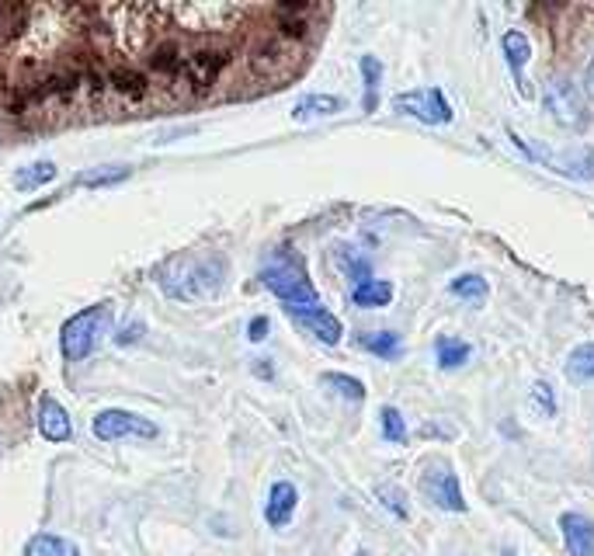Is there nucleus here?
Here are the masks:
<instances>
[{
	"instance_id": "1",
	"label": "nucleus",
	"mask_w": 594,
	"mask_h": 556,
	"mask_svg": "<svg viewBox=\"0 0 594 556\" xmlns=\"http://www.w3.org/2000/svg\"><path fill=\"white\" fill-rule=\"evenodd\" d=\"M261 285L278 296L285 306H317L320 296L306 272V261L296 247H278L264 258L261 265Z\"/></svg>"
},
{
	"instance_id": "2",
	"label": "nucleus",
	"mask_w": 594,
	"mask_h": 556,
	"mask_svg": "<svg viewBox=\"0 0 594 556\" xmlns=\"http://www.w3.org/2000/svg\"><path fill=\"white\" fill-rule=\"evenodd\" d=\"M226 282V258H195L178 261L164 272V292L174 299H212Z\"/></svg>"
},
{
	"instance_id": "3",
	"label": "nucleus",
	"mask_w": 594,
	"mask_h": 556,
	"mask_svg": "<svg viewBox=\"0 0 594 556\" xmlns=\"http://www.w3.org/2000/svg\"><path fill=\"white\" fill-rule=\"evenodd\" d=\"M112 303L87 306V310L73 313L70 320L60 327V351L66 362H84L94 355V348L101 345L108 331H112Z\"/></svg>"
},
{
	"instance_id": "4",
	"label": "nucleus",
	"mask_w": 594,
	"mask_h": 556,
	"mask_svg": "<svg viewBox=\"0 0 594 556\" xmlns=\"http://www.w3.org/2000/svg\"><path fill=\"white\" fill-rule=\"evenodd\" d=\"M508 136L528 160L549 167V171H556L560 178L594 181V146H563V150H549V146H542V143H528V139L518 136L511 126H508Z\"/></svg>"
},
{
	"instance_id": "5",
	"label": "nucleus",
	"mask_w": 594,
	"mask_h": 556,
	"mask_svg": "<svg viewBox=\"0 0 594 556\" xmlns=\"http://www.w3.org/2000/svg\"><path fill=\"white\" fill-rule=\"evenodd\" d=\"M542 108H546L556 126L570 129V133H584L591 126L588 98H584V91L570 77H553L542 87Z\"/></svg>"
},
{
	"instance_id": "6",
	"label": "nucleus",
	"mask_w": 594,
	"mask_h": 556,
	"mask_svg": "<svg viewBox=\"0 0 594 556\" xmlns=\"http://www.w3.org/2000/svg\"><path fill=\"white\" fill-rule=\"evenodd\" d=\"M393 112L417 119L424 126H449L456 119L449 98H445L442 87H417V91H403L393 98Z\"/></svg>"
},
{
	"instance_id": "7",
	"label": "nucleus",
	"mask_w": 594,
	"mask_h": 556,
	"mask_svg": "<svg viewBox=\"0 0 594 556\" xmlns=\"http://www.w3.org/2000/svg\"><path fill=\"white\" fill-rule=\"evenodd\" d=\"M421 490L435 508L449 511V515H462V511H466V497H462L459 477L449 463H435L431 470H424Z\"/></svg>"
},
{
	"instance_id": "8",
	"label": "nucleus",
	"mask_w": 594,
	"mask_h": 556,
	"mask_svg": "<svg viewBox=\"0 0 594 556\" xmlns=\"http://www.w3.org/2000/svg\"><path fill=\"white\" fill-rule=\"evenodd\" d=\"M94 435L101 442H122V438H157L160 428L153 421H146V417L112 407V411H101L94 417Z\"/></svg>"
},
{
	"instance_id": "9",
	"label": "nucleus",
	"mask_w": 594,
	"mask_h": 556,
	"mask_svg": "<svg viewBox=\"0 0 594 556\" xmlns=\"http://www.w3.org/2000/svg\"><path fill=\"white\" fill-rule=\"evenodd\" d=\"M285 310H289V317L296 320V324H303L306 331L320 341V345H327V348L341 345L344 327H341V320L327 310V306H320V303L317 306H285Z\"/></svg>"
},
{
	"instance_id": "10",
	"label": "nucleus",
	"mask_w": 594,
	"mask_h": 556,
	"mask_svg": "<svg viewBox=\"0 0 594 556\" xmlns=\"http://www.w3.org/2000/svg\"><path fill=\"white\" fill-rule=\"evenodd\" d=\"M296 508H299L296 484H289V480H275L268 490V501H264V522H268L271 529H285V525L292 522V515H296Z\"/></svg>"
},
{
	"instance_id": "11",
	"label": "nucleus",
	"mask_w": 594,
	"mask_h": 556,
	"mask_svg": "<svg viewBox=\"0 0 594 556\" xmlns=\"http://www.w3.org/2000/svg\"><path fill=\"white\" fill-rule=\"evenodd\" d=\"M501 49H504V60H508V70H511V77H515L518 91L532 94L525 80V70H528V63H532V39H528L522 28H508L501 39Z\"/></svg>"
},
{
	"instance_id": "12",
	"label": "nucleus",
	"mask_w": 594,
	"mask_h": 556,
	"mask_svg": "<svg viewBox=\"0 0 594 556\" xmlns=\"http://www.w3.org/2000/svg\"><path fill=\"white\" fill-rule=\"evenodd\" d=\"M563 546L570 556H594V522L581 511H563L560 515Z\"/></svg>"
},
{
	"instance_id": "13",
	"label": "nucleus",
	"mask_w": 594,
	"mask_h": 556,
	"mask_svg": "<svg viewBox=\"0 0 594 556\" xmlns=\"http://www.w3.org/2000/svg\"><path fill=\"white\" fill-rule=\"evenodd\" d=\"M39 431H42V438H49V442H70V435H73L70 414H66V407L56 397H42Z\"/></svg>"
},
{
	"instance_id": "14",
	"label": "nucleus",
	"mask_w": 594,
	"mask_h": 556,
	"mask_svg": "<svg viewBox=\"0 0 594 556\" xmlns=\"http://www.w3.org/2000/svg\"><path fill=\"white\" fill-rule=\"evenodd\" d=\"M344 105H348V101L337 98V94H317V91H310V94H303L296 105H292V119H296V122L327 119V115L344 112Z\"/></svg>"
},
{
	"instance_id": "15",
	"label": "nucleus",
	"mask_w": 594,
	"mask_h": 556,
	"mask_svg": "<svg viewBox=\"0 0 594 556\" xmlns=\"http://www.w3.org/2000/svg\"><path fill=\"white\" fill-rule=\"evenodd\" d=\"M358 70H362V112L372 115L379 108V91H383V60L372 53H365L358 60Z\"/></svg>"
},
{
	"instance_id": "16",
	"label": "nucleus",
	"mask_w": 594,
	"mask_h": 556,
	"mask_svg": "<svg viewBox=\"0 0 594 556\" xmlns=\"http://www.w3.org/2000/svg\"><path fill=\"white\" fill-rule=\"evenodd\" d=\"M351 303L362 306V310H376V306H390L393 303V282L386 278H365L351 289Z\"/></svg>"
},
{
	"instance_id": "17",
	"label": "nucleus",
	"mask_w": 594,
	"mask_h": 556,
	"mask_svg": "<svg viewBox=\"0 0 594 556\" xmlns=\"http://www.w3.org/2000/svg\"><path fill=\"white\" fill-rule=\"evenodd\" d=\"M469 358H473V345H469V341H459V338H438L435 341V362H438V369H445V372L462 369Z\"/></svg>"
},
{
	"instance_id": "18",
	"label": "nucleus",
	"mask_w": 594,
	"mask_h": 556,
	"mask_svg": "<svg viewBox=\"0 0 594 556\" xmlns=\"http://www.w3.org/2000/svg\"><path fill=\"white\" fill-rule=\"evenodd\" d=\"M53 181H56L53 160H35V164L21 167L18 178H14V188H18V192H39V188L53 185Z\"/></svg>"
},
{
	"instance_id": "19",
	"label": "nucleus",
	"mask_w": 594,
	"mask_h": 556,
	"mask_svg": "<svg viewBox=\"0 0 594 556\" xmlns=\"http://www.w3.org/2000/svg\"><path fill=\"white\" fill-rule=\"evenodd\" d=\"M25 556H80V550L73 543H66L63 536H53V532H39V536L28 539Z\"/></svg>"
},
{
	"instance_id": "20",
	"label": "nucleus",
	"mask_w": 594,
	"mask_h": 556,
	"mask_svg": "<svg viewBox=\"0 0 594 556\" xmlns=\"http://www.w3.org/2000/svg\"><path fill=\"white\" fill-rule=\"evenodd\" d=\"M567 379L570 383H591L594 379V341H584V345H577L570 351Z\"/></svg>"
},
{
	"instance_id": "21",
	"label": "nucleus",
	"mask_w": 594,
	"mask_h": 556,
	"mask_svg": "<svg viewBox=\"0 0 594 556\" xmlns=\"http://www.w3.org/2000/svg\"><path fill=\"white\" fill-rule=\"evenodd\" d=\"M358 348H365L376 358H396L403 345H400V334H393V331H369V334H358Z\"/></svg>"
},
{
	"instance_id": "22",
	"label": "nucleus",
	"mask_w": 594,
	"mask_h": 556,
	"mask_svg": "<svg viewBox=\"0 0 594 556\" xmlns=\"http://www.w3.org/2000/svg\"><path fill=\"white\" fill-rule=\"evenodd\" d=\"M320 386L334 390L337 397L351 400V404H362L365 400V383L355 376H344V372H324V376H320Z\"/></svg>"
},
{
	"instance_id": "23",
	"label": "nucleus",
	"mask_w": 594,
	"mask_h": 556,
	"mask_svg": "<svg viewBox=\"0 0 594 556\" xmlns=\"http://www.w3.org/2000/svg\"><path fill=\"white\" fill-rule=\"evenodd\" d=\"M449 292L456 299H466V303H480L483 296H487V278L476 275V272H466V275H456L449 282Z\"/></svg>"
},
{
	"instance_id": "24",
	"label": "nucleus",
	"mask_w": 594,
	"mask_h": 556,
	"mask_svg": "<svg viewBox=\"0 0 594 556\" xmlns=\"http://www.w3.org/2000/svg\"><path fill=\"white\" fill-rule=\"evenodd\" d=\"M129 178V167L126 164H115V167H94V171H84L77 178L80 188H105V185H119V181Z\"/></svg>"
},
{
	"instance_id": "25",
	"label": "nucleus",
	"mask_w": 594,
	"mask_h": 556,
	"mask_svg": "<svg viewBox=\"0 0 594 556\" xmlns=\"http://www.w3.org/2000/svg\"><path fill=\"white\" fill-rule=\"evenodd\" d=\"M379 421H383V438L393 445H403L407 442V421H403V414L396 411V407L386 404L383 411H379Z\"/></svg>"
},
{
	"instance_id": "26",
	"label": "nucleus",
	"mask_w": 594,
	"mask_h": 556,
	"mask_svg": "<svg viewBox=\"0 0 594 556\" xmlns=\"http://www.w3.org/2000/svg\"><path fill=\"white\" fill-rule=\"evenodd\" d=\"M376 497H379V501L386 504V508L393 511L396 518H403V522H407V518H410V504H407V494H403V490L396 487V484H383V487L376 490Z\"/></svg>"
},
{
	"instance_id": "27",
	"label": "nucleus",
	"mask_w": 594,
	"mask_h": 556,
	"mask_svg": "<svg viewBox=\"0 0 594 556\" xmlns=\"http://www.w3.org/2000/svg\"><path fill=\"white\" fill-rule=\"evenodd\" d=\"M532 404H535V411H542L546 417H556V393H553V386H549L546 379L532 383Z\"/></svg>"
},
{
	"instance_id": "28",
	"label": "nucleus",
	"mask_w": 594,
	"mask_h": 556,
	"mask_svg": "<svg viewBox=\"0 0 594 556\" xmlns=\"http://www.w3.org/2000/svg\"><path fill=\"white\" fill-rule=\"evenodd\" d=\"M268 331H271V320L268 317H254L251 327H247V341H251V345H258V341L268 338Z\"/></svg>"
},
{
	"instance_id": "29",
	"label": "nucleus",
	"mask_w": 594,
	"mask_h": 556,
	"mask_svg": "<svg viewBox=\"0 0 594 556\" xmlns=\"http://www.w3.org/2000/svg\"><path fill=\"white\" fill-rule=\"evenodd\" d=\"M136 334H143V324H139V320H132L126 331L119 334V345H132V338H136Z\"/></svg>"
},
{
	"instance_id": "30",
	"label": "nucleus",
	"mask_w": 594,
	"mask_h": 556,
	"mask_svg": "<svg viewBox=\"0 0 594 556\" xmlns=\"http://www.w3.org/2000/svg\"><path fill=\"white\" fill-rule=\"evenodd\" d=\"M584 87H588V94L594 98V56H591V63H588V73H584Z\"/></svg>"
},
{
	"instance_id": "31",
	"label": "nucleus",
	"mask_w": 594,
	"mask_h": 556,
	"mask_svg": "<svg viewBox=\"0 0 594 556\" xmlns=\"http://www.w3.org/2000/svg\"><path fill=\"white\" fill-rule=\"evenodd\" d=\"M254 369H258V376H261V379H271V365H268V362H258V365H254Z\"/></svg>"
},
{
	"instance_id": "32",
	"label": "nucleus",
	"mask_w": 594,
	"mask_h": 556,
	"mask_svg": "<svg viewBox=\"0 0 594 556\" xmlns=\"http://www.w3.org/2000/svg\"><path fill=\"white\" fill-rule=\"evenodd\" d=\"M355 556H369V550H358V553H355Z\"/></svg>"
},
{
	"instance_id": "33",
	"label": "nucleus",
	"mask_w": 594,
	"mask_h": 556,
	"mask_svg": "<svg viewBox=\"0 0 594 556\" xmlns=\"http://www.w3.org/2000/svg\"><path fill=\"white\" fill-rule=\"evenodd\" d=\"M504 556H515V553H504Z\"/></svg>"
}]
</instances>
